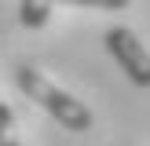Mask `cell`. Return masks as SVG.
<instances>
[{
    "instance_id": "7a4b0ae2",
    "label": "cell",
    "mask_w": 150,
    "mask_h": 146,
    "mask_svg": "<svg viewBox=\"0 0 150 146\" xmlns=\"http://www.w3.org/2000/svg\"><path fill=\"white\" fill-rule=\"evenodd\" d=\"M103 44H106V51L114 55V62L121 66V73L136 88H150V51L139 44V36L132 29H125V26L106 29Z\"/></svg>"
},
{
    "instance_id": "6da1fadb",
    "label": "cell",
    "mask_w": 150,
    "mask_h": 146,
    "mask_svg": "<svg viewBox=\"0 0 150 146\" xmlns=\"http://www.w3.org/2000/svg\"><path fill=\"white\" fill-rule=\"evenodd\" d=\"M15 84H18V91L26 95L29 102H37L44 113L55 117L66 131H88L92 128V110H88L84 102H77L70 91L55 88L44 73H37L33 66H15Z\"/></svg>"
},
{
    "instance_id": "5b68a950",
    "label": "cell",
    "mask_w": 150,
    "mask_h": 146,
    "mask_svg": "<svg viewBox=\"0 0 150 146\" xmlns=\"http://www.w3.org/2000/svg\"><path fill=\"white\" fill-rule=\"evenodd\" d=\"M59 4H70V7H99V11H121V7H128V0H59Z\"/></svg>"
},
{
    "instance_id": "3957f363",
    "label": "cell",
    "mask_w": 150,
    "mask_h": 146,
    "mask_svg": "<svg viewBox=\"0 0 150 146\" xmlns=\"http://www.w3.org/2000/svg\"><path fill=\"white\" fill-rule=\"evenodd\" d=\"M51 4L55 0H22L18 4V22L26 29H40V26H48V18H51Z\"/></svg>"
},
{
    "instance_id": "277c9868",
    "label": "cell",
    "mask_w": 150,
    "mask_h": 146,
    "mask_svg": "<svg viewBox=\"0 0 150 146\" xmlns=\"http://www.w3.org/2000/svg\"><path fill=\"white\" fill-rule=\"evenodd\" d=\"M0 146H18V135H15V113L7 102H0Z\"/></svg>"
}]
</instances>
